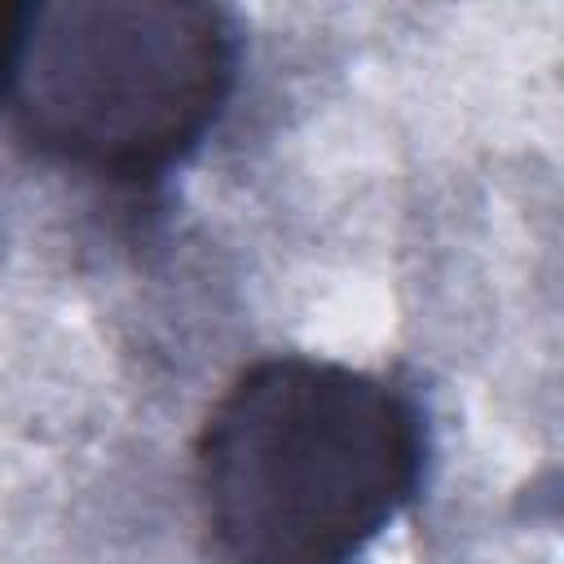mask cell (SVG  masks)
<instances>
[{"instance_id": "cell-1", "label": "cell", "mask_w": 564, "mask_h": 564, "mask_svg": "<svg viewBox=\"0 0 564 564\" xmlns=\"http://www.w3.org/2000/svg\"><path fill=\"white\" fill-rule=\"evenodd\" d=\"M423 476V414L397 383L304 352L251 361L198 436L216 564H352Z\"/></svg>"}, {"instance_id": "cell-2", "label": "cell", "mask_w": 564, "mask_h": 564, "mask_svg": "<svg viewBox=\"0 0 564 564\" xmlns=\"http://www.w3.org/2000/svg\"><path fill=\"white\" fill-rule=\"evenodd\" d=\"M234 79L238 31L216 4L62 0L22 13L9 97L35 154L141 185L212 132Z\"/></svg>"}, {"instance_id": "cell-3", "label": "cell", "mask_w": 564, "mask_h": 564, "mask_svg": "<svg viewBox=\"0 0 564 564\" xmlns=\"http://www.w3.org/2000/svg\"><path fill=\"white\" fill-rule=\"evenodd\" d=\"M22 13L18 4H0V97L9 93V75H13V57H18V35H22Z\"/></svg>"}]
</instances>
